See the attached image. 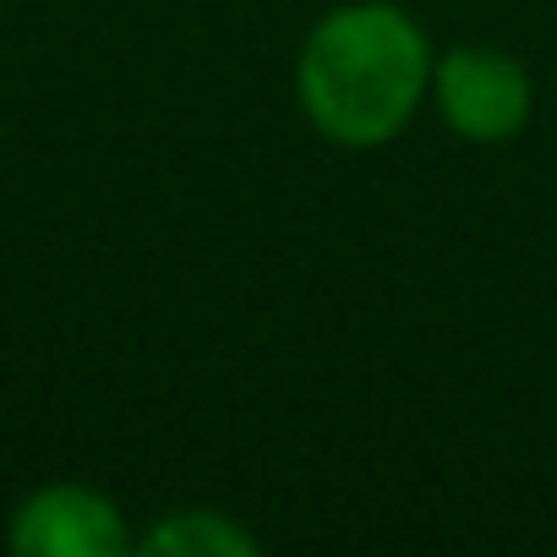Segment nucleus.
Wrapping results in <instances>:
<instances>
[{
	"label": "nucleus",
	"mask_w": 557,
	"mask_h": 557,
	"mask_svg": "<svg viewBox=\"0 0 557 557\" xmlns=\"http://www.w3.org/2000/svg\"><path fill=\"white\" fill-rule=\"evenodd\" d=\"M143 552L148 557H257L262 541L251 530H240L230 513L186 508V513H170L164 524H153L143 535Z\"/></svg>",
	"instance_id": "nucleus-4"
},
{
	"label": "nucleus",
	"mask_w": 557,
	"mask_h": 557,
	"mask_svg": "<svg viewBox=\"0 0 557 557\" xmlns=\"http://www.w3.org/2000/svg\"><path fill=\"white\" fill-rule=\"evenodd\" d=\"M432 88V50L410 12L356 0L329 12L296 61V94L318 137L339 148L394 143Z\"/></svg>",
	"instance_id": "nucleus-1"
},
{
	"label": "nucleus",
	"mask_w": 557,
	"mask_h": 557,
	"mask_svg": "<svg viewBox=\"0 0 557 557\" xmlns=\"http://www.w3.org/2000/svg\"><path fill=\"white\" fill-rule=\"evenodd\" d=\"M432 99L454 137L465 143H508L530 121V72L503 50H448L432 61Z\"/></svg>",
	"instance_id": "nucleus-2"
},
{
	"label": "nucleus",
	"mask_w": 557,
	"mask_h": 557,
	"mask_svg": "<svg viewBox=\"0 0 557 557\" xmlns=\"http://www.w3.org/2000/svg\"><path fill=\"white\" fill-rule=\"evenodd\" d=\"M7 541L17 557H121L132 546L121 508L77 481H55L23 497Z\"/></svg>",
	"instance_id": "nucleus-3"
}]
</instances>
